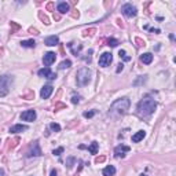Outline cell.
Returning <instances> with one entry per match:
<instances>
[{
	"mask_svg": "<svg viewBox=\"0 0 176 176\" xmlns=\"http://www.w3.org/2000/svg\"><path fill=\"white\" fill-rule=\"evenodd\" d=\"M129 105H131V102H129V99L128 98L117 99V100H116V102H113V105L110 106L109 113H110V116H113V117L122 116V114H125L127 110L129 109Z\"/></svg>",
	"mask_w": 176,
	"mask_h": 176,
	"instance_id": "obj_1",
	"label": "cell"
},
{
	"mask_svg": "<svg viewBox=\"0 0 176 176\" xmlns=\"http://www.w3.org/2000/svg\"><path fill=\"white\" fill-rule=\"evenodd\" d=\"M155 107H157V103H155L154 99L145 98L138 103V114H141L143 117H147V116L154 113Z\"/></svg>",
	"mask_w": 176,
	"mask_h": 176,
	"instance_id": "obj_2",
	"label": "cell"
},
{
	"mask_svg": "<svg viewBox=\"0 0 176 176\" xmlns=\"http://www.w3.org/2000/svg\"><path fill=\"white\" fill-rule=\"evenodd\" d=\"M14 83V77L10 76V74H4L0 77V98L6 96L8 92H10V88Z\"/></svg>",
	"mask_w": 176,
	"mask_h": 176,
	"instance_id": "obj_3",
	"label": "cell"
},
{
	"mask_svg": "<svg viewBox=\"0 0 176 176\" xmlns=\"http://www.w3.org/2000/svg\"><path fill=\"white\" fill-rule=\"evenodd\" d=\"M76 76H77V84L80 85V87H84V85H87L91 81V70H90L88 68H81V69H78Z\"/></svg>",
	"mask_w": 176,
	"mask_h": 176,
	"instance_id": "obj_4",
	"label": "cell"
},
{
	"mask_svg": "<svg viewBox=\"0 0 176 176\" xmlns=\"http://www.w3.org/2000/svg\"><path fill=\"white\" fill-rule=\"evenodd\" d=\"M121 11H122V14L125 15V17H128V18H132V17H135V15L138 14V10H136V7H135V6H132V4H129V3L124 4V6L121 7Z\"/></svg>",
	"mask_w": 176,
	"mask_h": 176,
	"instance_id": "obj_5",
	"label": "cell"
},
{
	"mask_svg": "<svg viewBox=\"0 0 176 176\" xmlns=\"http://www.w3.org/2000/svg\"><path fill=\"white\" fill-rule=\"evenodd\" d=\"M112 61H113L112 52H103L102 55L99 56V66H102V68H107L109 65L112 64Z\"/></svg>",
	"mask_w": 176,
	"mask_h": 176,
	"instance_id": "obj_6",
	"label": "cell"
},
{
	"mask_svg": "<svg viewBox=\"0 0 176 176\" xmlns=\"http://www.w3.org/2000/svg\"><path fill=\"white\" fill-rule=\"evenodd\" d=\"M131 150L129 146H125V145H120L114 149V157L116 158H124L125 157V153H128Z\"/></svg>",
	"mask_w": 176,
	"mask_h": 176,
	"instance_id": "obj_7",
	"label": "cell"
},
{
	"mask_svg": "<svg viewBox=\"0 0 176 176\" xmlns=\"http://www.w3.org/2000/svg\"><path fill=\"white\" fill-rule=\"evenodd\" d=\"M37 74L40 76V77H46L48 78V80H55L56 78V74L54 72H51L50 68H44V69H40V70L37 72Z\"/></svg>",
	"mask_w": 176,
	"mask_h": 176,
	"instance_id": "obj_8",
	"label": "cell"
},
{
	"mask_svg": "<svg viewBox=\"0 0 176 176\" xmlns=\"http://www.w3.org/2000/svg\"><path fill=\"white\" fill-rule=\"evenodd\" d=\"M55 59H56V54L55 52H51V51L47 52L46 55L43 56V62H44V65H46L47 68H48L50 65L54 64V62H55Z\"/></svg>",
	"mask_w": 176,
	"mask_h": 176,
	"instance_id": "obj_9",
	"label": "cell"
},
{
	"mask_svg": "<svg viewBox=\"0 0 176 176\" xmlns=\"http://www.w3.org/2000/svg\"><path fill=\"white\" fill-rule=\"evenodd\" d=\"M36 117H37V114H36L35 110H26V112H23L21 113V118L23 121H35L36 120Z\"/></svg>",
	"mask_w": 176,
	"mask_h": 176,
	"instance_id": "obj_10",
	"label": "cell"
},
{
	"mask_svg": "<svg viewBox=\"0 0 176 176\" xmlns=\"http://www.w3.org/2000/svg\"><path fill=\"white\" fill-rule=\"evenodd\" d=\"M52 91H54L52 85H44L41 88V91H40V96L43 99H47V98H50V95L52 94Z\"/></svg>",
	"mask_w": 176,
	"mask_h": 176,
	"instance_id": "obj_11",
	"label": "cell"
},
{
	"mask_svg": "<svg viewBox=\"0 0 176 176\" xmlns=\"http://www.w3.org/2000/svg\"><path fill=\"white\" fill-rule=\"evenodd\" d=\"M43 153H41V149H40V145H39V142L36 141L33 143V146H32V150H30V153H29V157H32V155H35V157H40Z\"/></svg>",
	"mask_w": 176,
	"mask_h": 176,
	"instance_id": "obj_12",
	"label": "cell"
},
{
	"mask_svg": "<svg viewBox=\"0 0 176 176\" xmlns=\"http://www.w3.org/2000/svg\"><path fill=\"white\" fill-rule=\"evenodd\" d=\"M44 44L48 46V47H54L56 44H59V39H58L56 36H50V37H47V39L44 40Z\"/></svg>",
	"mask_w": 176,
	"mask_h": 176,
	"instance_id": "obj_13",
	"label": "cell"
},
{
	"mask_svg": "<svg viewBox=\"0 0 176 176\" xmlns=\"http://www.w3.org/2000/svg\"><path fill=\"white\" fill-rule=\"evenodd\" d=\"M69 4L66 3V1H59L58 3V7H56V10L59 11V14H66L68 11H69Z\"/></svg>",
	"mask_w": 176,
	"mask_h": 176,
	"instance_id": "obj_14",
	"label": "cell"
},
{
	"mask_svg": "<svg viewBox=\"0 0 176 176\" xmlns=\"http://www.w3.org/2000/svg\"><path fill=\"white\" fill-rule=\"evenodd\" d=\"M19 143V138L18 136H15V138H13V139H8L7 141V147H6V150H13V149L17 147V145Z\"/></svg>",
	"mask_w": 176,
	"mask_h": 176,
	"instance_id": "obj_15",
	"label": "cell"
},
{
	"mask_svg": "<svg viewBox=\"0 0 176 176\" xmlns=\"http://www.w3.org/2000/svg\"><path fill=\"white\" fill-rule=\"evenodd\" d=\"M26 129H28V125H22V124H18V125H14V127L10 128V132H11V134H18V132L26 131Z\"/></svg>",
	"mask_w": 176,
	"mask_h": 176,
	"instance_id": "obj_16",
	"label": "cell"
},
{
	"mask_svg": "<svg viewBox=\"0 0 176 176\" xmlns=\"http://www.w3.org/2000/svg\"><path fill=\"white\" fill-rule=\"evenodd\" d=\"M141 61L146 65L151 64V62H153V54H151V52H146V54L141 55Z\"/></svg>",
	"mask_w": 176,
	"mask_h": 176,
	"instance_id": "obj_17",
	"label": "cell"
},
{
	"mask_svg": "<svg viewBox=\"0 0 176 176\" xmlns=\"http://www.w3.org/2000/svg\"><path fill=\"white\" fill-rule=\"evenodd\" d=\"M102 173H103V176H114L116 175V168H114L113 165H107V167L102 171Z\"/></svg>",
	"mask_w": 176,
	"mask_h": 176,
	"instance_id": "obj_18",
	"label": "cell"
},
{
	"mask_svg": "<svg viewBox=\"0 0 176 176\" xmlns=\"http://www.w3.org/2000/svg\"><path fill=\"white\" fill-rule=\"evenodd\" d=\"M145 136H146V132H145V131H138V132L132 136V142H134V143H138V142L143 141Z\"/></svg>",
	"mask_w": 176,
	"mask_h": 176,
	"instance_id": "obj_19",
	"label": "cell"
},
{
	"mask_svg": "<svg viewBox=\"0 0 176 176\" xmlns=\"http://www.w3.org/2000/svg\"><path fill=\"white\" fill-rule=\"evenodd\" d=\"M21 46L25 47V48H35L36 47V41L35 40H22Z\"/></svg>",
	"mask_w": 176,
	"mask_h": 176,
	"instance_id": "obj_20",
	"label": "cell"
},
{
	"mask_svg": "<svg viewBox=\"0 0 176 176\" xmlns=\"http://www.w3.org/2000/svg\"><path fill=\"white\" fill-rule=\"evenodd\" d=\"M22 99H26V100H32L35 99V92L32 90H26V91L22 94Z\"/></svg>",
	"mask_w": 176,
	"mask_h": 176,
	"instance_id": "obj_21",
	"label": "cell"
},
{
	"mask_svg": "<svg viewBox=\"0 0 176 176\" xmlns=\"http://www.w3.org/2000/svg\"><path fill=\"white\" fill-rule=\"evenodd\" d=\"M37 15H39V19H40L44 25H50V23H51V22H50V18L44 14L43 11H39V13H37Z\"/></svg>",
	"mask_w": 176,
	"mask_h": 176,
	"instance_id": "obj_22",
	"label": "cell"
},
{
	"mask_svg": "<svg viewBox=\"0 0 176 176\" xmlns=\"http://www.w3.org/2000/svg\"><path fill=\"white\" fill-rule=\"evenodd\" d=\"M96 33V29L95 28H90V29H85V30H83V37H92V36Z\"/></svg>",
	"mask_w": 176,
	"mask_h": 176,
	"instance_id": "obj_23",
	"label": "cell"
},
{
	"mask_svg": "<svg viewBox=\"0 0 176 176\" xmlns=\"http://www.w3.org/2000/svg\"><path fill=\"white\" fill-rule=\"evenodd\" d=\"M10 28H11V33H15V32L21 30V25H19L18 22L11 21V22H10Z\"/></svg>",
	"mask_w": 176,
	"mask_h": 176,
	"instance_id": "obj_24",
	"label": "cell"
},
{
	"mask_svg": "<svg viewBox=\"0 0 176 176\" xmlns=\"http://www.w3.org/2000/svg\"><path fill=\"white\" fill-rule=\"evenodd\" d=\"M98 149H99L98 142H92L91 146L88 147V150H90V153H91V154H96V153H98Z\"/></svg>",
	"mask_w": 176,
	"mask_h": 176,
	"instance_id": "obj_25",
	"label": "cell"
},
{
	"mask_svg": "<svg viewBox=\"0 0 176 176\" xmlns=\"http://www.w3.org/2000/svg\"><path fill=\"white\" fill-rule=\"evenodd\" d=\"M70 66H72V61L65 59V61H62V62L59 64V69H66V68H70Z\"/></svg>",
	"mask_w": 176,
	"mask_h": 176,
	"instance_id": "obj_26",
	"label": "cell"
},
{
	"mask_svg": "<svg viewBox=\"0 0 176 176\" xmlns=\"http://www.w3.org/2000/svg\"><path fill=\"white\" fill-rule=\"evenodd\" d=\"M120 43H118V40L117 39H113V37H110L109 40H107V46L109 47H117Z\"/></svg>",
	"mask_w": 176,
	"mask_h": 176,
	"instance_id": "obj_27",
	"label": "cell"
},
{
	"mask_svg": "<svg viewBox=\"0 0 176 176\" xmlns=\"http://www.w3.org/2000/svg\"><path fill=\"white\" fill-rule=\"evenodd\" d=\"M118 55H120V58H122V59H124L125 62L131 61V56H128V55H127V52H125L124 50H120V51H118Z\"/></svg>",
	"mask_w": 176,
	"mask_h": 176,
	"instance_id": "obj_28",
	"label": "cell"
},
{
	"mask_svg": "<svg viewBox=\"0 0 176 176\" xmlns=\"http://www.w3.org/2000/svg\"><path fill=\"white\" fill-rule=\"evenodd\" d=\"M135 44H136V47H145L146 41L143 39H141V37H135Z\"/></svg>",
	"mask_w": 176,
	"mask_h": 176,
	"instance_id": "obj_29",
	"label": "cell"
},
{
	"mask_svg": "<svg viewBox=\"0 0 176 176\" xmlns=\"http://www.w3.org/2000/svg\"><path fill=\"white\" fill-rule=\"evenodd\" d=\"M50 128H51L54 132H59V131H61V125L56 124V122H51V124H50Z\"/></svg>",
	"mask_w": 176,
	"mask_h": 176,
	"instance_id": "obj_30",
	"label": "cell"
},
{
	"mask_svg": "<svg viewBox=\"0 0 176 176\" xmlns=\"http://www.w3.org/2000/svg\"><path fill=\"white\" fill-rule=\"evenodd\" d=\"M62 109H66V103H62V102H56L55 105V112H59Z\"/></svg>",
	"mask_w": 176,
	"mask_h": 176,
	"instance_id": "obj_31",
	"label": "cell"
},
{
	"mask_svg": "<svg viewBox=\"0 0 176 176\" xmlns=\"http://www.w3.org/2000/svg\"><path fill=\"white\" fill-rule=\"evenodd\" d=\"M106 161V155H98L95 157V164H102Z\"/></svg>",
	"mask_w": 176,
	"mask_h": 176,
	"instance_id": "obj_32",
	"label": "cell"
},
{
	"mask_svg": "<svg viewBox=\"0 0 176 176\" xmlns=\"http://www.w3.org/2000/svg\"><path fill=\"white\" fill-rule=\"evenodd\" d=\"M46 8H47V11H54V8H55V4H54V1H50L46 4Z\"/></svg>",
	"mask_w": 176,
	"mask_h": 176,
	"instance_id": "obj_33",
	"label": "cell"
},
{
	"mask_svg": "<svg viewBox=\"0 0 176 176\" xmlns=\"http://www.w3.org/2000/svg\"><path fill=\"white\" fill-rule=\"evenodd\" d=\"M83 116H84L85 118H91V117H94V116H95V110H91V112H85Z\"/></svg>",
	"mask_w": 176,
	"mask_h": 176,
	"instance_id": "obj_34",
	"label": "cell"
},
{
	"mask_svg": "<svg viewBox=\"0 0 176 176\" xmlns=\"http://www.w3.org/2000/svg\"><path fill=\"white\" fill-rule=\"evenodd\" d=\"M64 151H65L64 147H58L56 150H54V151H52V154H54V155H61Z\"/></svg>",
	"mask_w": 176,
	"mask_h": 176,
	"instance_id": "obj_35",
	"label": "cell"
},
{
	"mask_svg": "<svg viewBox=\"0 0 176 176\" xmlns=\"http://www.w3.org/2000/svg\"><path fill=\"white\" fill-rule=\"evenodd\" d=\"M70 15H72V18H74V19H77V18H80V13H78L77 10H73L70 13Z\"/></svg>",
	"mask_w": 176,
	"mask_h": 176,
	"instance_id": "obj_36",
	"label": "cell"
},
{
	"mask_svg": "<svg viewBox=\"0 0 176 176\" xmlns=\"http://www.w3.org/2000/svg\"><path fill=\"white\" fill-rule=\"evenodd\" d=\"M87 55H88V56H85L84 59H85V62H88V64H90V62H91V55H92V50H90V51H88V54H87Z\"/></svg>",
	"mask_w": 176,
	"mask_h": 176,
	"instance_id": "obj_37",
	"label": "cell"
},
{
	"mask_svg": "<svg viewBox=\"0 0 176 176\" xmlns=\"http://www.w3.org/2000/svg\"><path fill=\"white\" fill-rule=\"evenodd\" d=\"M29 33H32V35H40L39 30H37L36 28H29Z\"/></svg>",
	"mask_w": 176,
	"mask_h": 176,
	"instance_id": "obj_38",
	"label": "cell"
},
{
	"mask_svg": "<svg viewBox=\"0 0 176 176\" xmlns=\"http://www.w3.org/2000/svg\"><path fill=\"white\" fill-rule=\"evenodd\" d=\"M80 99H81V96H76V95H74V96L72 98V102L76 105V103H78V102H80Z\"/></svg>",
	"mask_w": 176,
	"mask_h": 176,
	"instance_id": "obj_39",
	"label": "cell"
},
{
	"mask_svg": "<svg viewBox=\"0 0 176 176\" xmlns=\"http://www.w3.org/2000/svg\"><path fill=\"white\" fill-rule=\"evenodd\" d=\"M76 161V160H74V158H69V160H68V168H72V167H73V162Z\"/></svg>",
	"mask_w": 176,
	"mask_h": 176,
	"instance_id": "obj_40",
	"label": "cell"
},
{
	"mask_svg": "<svg viewBox=\"0 0 176 176\" xmlns=\"http://www.w3.org/2000/svg\"><path fill=\"white\" fill-rule=\"evenodd\" d=\"M116 22H117V25H118L120 28H125V25H124V22L121 21L120 18H117V21H116Z\"/></svg>",
	"mask_w": 176,
	"mask_h": 176,
	"instance_id": "obj_41",
	"label": "cell"
},
{
	"mask_svg": "<svg viewBox=\"0 0 176 176\" xmlns=\"http://www.w3.org/2000/svg\"><path fill=\"white\" fill-rule=\"evenodd\" d=\"M122 69H124V65H122V64H118V65H117V70H116V72H117V73H120Z\"/></svg>",
	"mask_w": 176,
	"mask_h": 176,
	"instance_id": "obj_42",
	"label": "cell"
},
{
	"mask_svg": "<svg viewBox=\"0 0 176 176\" xmlns=\"http://www.w3.org/2000/svg\"><path fill=\"white\" fill-rule=\"evenodd\" d=\"M50 176H58V171H56V169H51V173H50Z\"/></svg>",
	"mask_w": 176,
	"mask_h": 176,
	"instance_id": "obj_43",
	"label": "cell"
},
{
	"mask_svg": "<svg viewBox=\"0 0 176 176\" xmlns=\"http://www.w3.org/2000/svg\"><path fill=\"white\" fill-rule=\"evenodd\" d=\"M54 19H55V21H59V19H61V15H59V14H54Z\"/></svg>",
	"mask_w": 176,
	"mask_h": 176,
	"instance_id": "obj_44",
	"label": "cell"
},
{
	"mask_svg": "<svg viewBox=\"0 0 176 176\" xmlns=\"http://www.w3.org/2000/svg\"><path fill=\"white\" fill-rule=\"evenodd\" d=\"M150 32H153V33H160V29H154V28H151V29H150Z\"/></svg>",
	"mask_w": 176,
	"mask_h": 176,
	"instance_id": "obj_45",
	"label": "cell"
},
{
	"mask_svg": "<svg viewBox=\"0 0 176 176\" xmlns=\"http://www.w3.org/2000/svg\"><path fill=\"white\" fill-rule=\"evenodd\" d=\"M59 51H61V54H62V55H65V50H64V47H62V46L59 47Z\"/></svg>",
	"mask_w": 176,
	"mask_h": 176,
	"instance_id": "obj_46",
	"label": "cell"
},
{
	"mask_svg": "<svg viewBox=\"0 0 176 176\" xmlns=\"http://www.w3.org/2000/svg\"><path fill=\"white\" fill-rule=\"evenodd\" d=\"M3 52H4V48H3V47H0V58L3 56Z\"/></svg>",
	"mask_w": 176,
	"mask_h": 176,
	"instance_id": "obj_47",
	"label": "cell"
},
{
	"mask_svg": "<svg viewBox=\"0 0 176 176\" xmlns=\"http://www.w3.org/2000/svg\"><path fill=\"white\" fill-rule=\"evenodd\" d=\"M0 176H4V171L3 169H0Z\"/></svg>",
	"mask_w": 176,
	"mask_h": 176,
	"instance_id": "obj_48",
	"label": "cell"
},
{
	"mask_svg": "<svg viewBox=\"0 0 176 176\" xmlns=\"http://www.w3.org/2000/svg\"><path fill=\"white\" fill-rule=\"evenodd\" d=\"M74 176H80V175H74Z\"/></svg>",
	"mask_w": 176,
	"mask_h": 176,
	"instance_id": "obj_49",
	"label": "cell"
},
{
	"mask_svg": "<svg viewBox=\"0 0 176 176\" xmlns=\"http://www.w3.org/2000/svg\"><path fill=\"white\" fill-rule=\"evenodd\" d=\"M141 176H146V175H141Z\"/></svg>",
	"mask_w": 176,
	"mask_h": 176,
	"instance_id": "obj_50",
	"label": "cell"
}]
</instances>
